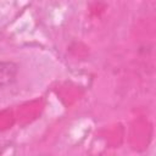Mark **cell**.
<instances>
[{"instance_id":"cell-1","label":"cell","mask_w":156,"mask_h":156,"mask_svg":"<svg viewBox=\"0 0 156 156\" xmlns=\"http://www.w3.org/2000/svg\"><path fill=\"white\" fill-rule=\"evenodd\" d=\"M18 65L13 61H0V89L10 87L17 79Z\"/></svg>"}]
</instances>
